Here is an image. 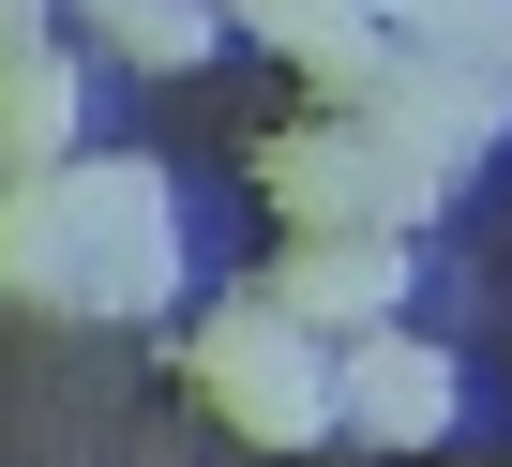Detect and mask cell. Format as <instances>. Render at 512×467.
<instances>
[{"label":"cell","instance_id":"cell-1","mask_svg":"<svg viewBox=\"0 0 512 467\" xmlns=\"http://www.w3.org/2000/svg\"><path fill=\"white\" fill-rule=\"evenodd\" d=\"M0 287L61 317H151L181 287V196L136 151H61L0 166Z\"/></svg>","mask_w":512,"mask_h":467},{"label":"cell","instance_id":"cell-2","mask_svg":"<svg viewBox=\"0 0 512 467\" xmlns=\"http://www.w3.org/2000/svg\"><path fill=\"white\" fill-rule=\"evenodd\" d=\"M181 377H196L211 422H241L256 452H317V437L347 422V347H317V317H287L272 287L226 302V317H196Z\"/></svg>","mask_w":512,"mask_h":467},{"label":"cell","instance_id":"cell-3","mask_svg":"<svg viewBox=\"0 0 512 467\" xmlns=\"http://www.w3.org/2000/svg\"><path fill=\"white\" fill-rule=\"evenodd\" d=\"M256 196H272L287 226H407V211H392V136H377L362 106L256 136Z\"/></svg>","mask_w":512,"mask_h":467},{"label":"cell","instance_id":"cell-4","mask_svg":"<svg viewBox=\"0 0 512 467\" xmlns=\"http://www.w3.org/2000/svg\"><path fill=\"white\" fill-rule=\"evenodd\" d=\"M452 422H467V377H452V347H422L407 317L347 332V437H377V452H437Z\"/></svg>","mask_w":512,"mask_h":467},{"label":"cell","instance_id":"cell-5","mask_svg":"<svg viewBox=\"0 0 512 467\" xmlns=\"http://www.w3.org/2000/svg\"><path fill=\"white\" fill-rule=\"evenodd\" d=\"M272 302L317 317V332H377V317L407 302V226H287Z\"/></svg>","mask_w":512,"mask_h":467},{"label":"cell","instance_id":"cell-6","mask_svg":"<svg viewBox=\"0 0 512 467\" xmlns=\"http://www.w3.org/2000/svg\"><path fill=\"white\" fill-rule=\"evenodd\" d=\"M76 151V61L31 31V46H0V166H61Z\"/></svg>","mask_w":512,"mask_h":467},{"label":"cell","instance_id":"cell-7","mask_svg":"<svg viewBox=\"0 0 512 467\" xmlns=\"http://www.w3.org/2000/svg\"><path fill=\"white\" fill-rule=\"evenodd\" d=\"M76 31H106L136 76H196L226 16H211V0H76Z\"/></svg>","mask_w":512,"mask_h":467},{"label":"cell","instance_id":"cell-8","mask_svg":"<svg viewBox=\"0 0 512 467\" xmlns=\"http://www.w3.org/2000/svg\"><path fill=\"white\" fill-rule=\"evenodd\" d=\"M226 16H241L256 46H287V61H302L317 31H347V16H377V0H226Z\"/></svg>","mask_w":512,"mask_h":467},{"label":"cell","instance_id":"cell-9","mask_svg":"<svg viewBox=\"0 0 512 467\" xmlns=\"http://www.w3.org/2000/svg\"><path fill=\"white\" fill-rule=\"evenodd\" d=\"M31 31H61V0H0V46H31Z\"/></svg>","mask_w":512,"mask_h":467}]
</instances>
